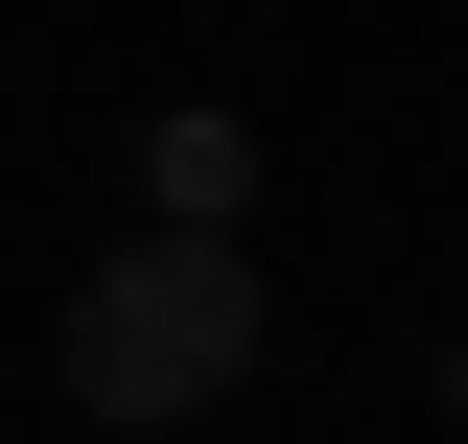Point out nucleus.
Segmentation results:
<instances>
[{
  "label": "nucleus",
  "mask_w": 468,
  "mask_h": 444,
  "mask_svg": "<svg viewBox=\"0 0 468 444\" xmlns=\"http://www.w3.org/2000/svg\"><path fill=\"white\" fill-rule=\"evenodd\" d=\"M445 397H468V351H445Z\"/></svg>",
  "instance_id": "7ed1b4c3"
},
{
  "label": "nucleus",
  "mask_w": 468,
  "mask_h": 444,
  "mask_svg": "<svg viewBox=\"0 0 468 444\" xmlns=\"http://www.w3.org/2000/svg\"><path fill=\"white\" fill-rule=\"evenodd\" d=\"M234 187H258V164H234V117H165V234H234Z\"/></svg>",
  "instance_id": "f03ea898"
},
{
  "label": "nucleus",
  "mask_w": 468,
  "mask_h": 444,
  "mask_svg": "<svg viewBox=\"0 0 468 444\" xmlns=\"http://www.w3.org/2000/svg\"><path fill=\"white\" fill-rule=\"evenodd\" d=\"M234 375H258V258L234 234H117L70 280V397L94 421H211Z\"/></svg>",
  "instance_id": "f257e3e1"
}]
</instances>
